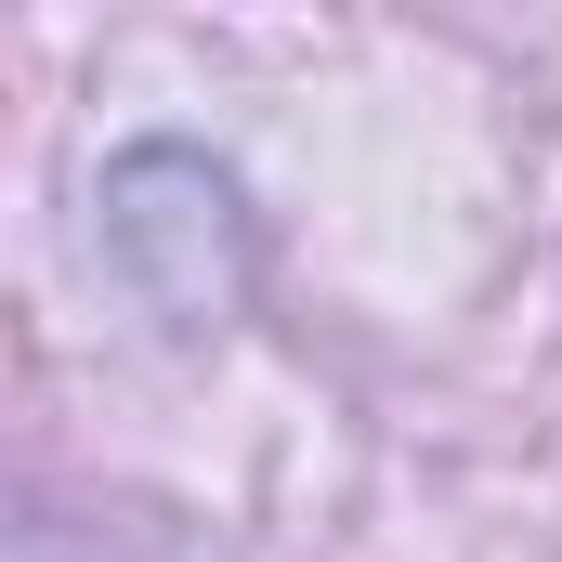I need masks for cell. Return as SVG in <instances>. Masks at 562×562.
Here are the masks:
<instances>
[{"label": "cell", "instance_id": "6da1fadb", "mask_svg": "<svg viewBox=\"0 0 562 562\" xmlns=\"http://www.w3.org/2000/svg\"><path fill=\"white\" fill-rule=\"evenodd\" d=\"M13 562H196L157 510H40L26 537H13Z\"/></svg>", "mask_w": 562, "mask_h": 562}]
</instances>
